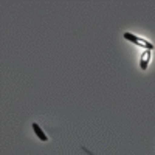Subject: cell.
<instances>
[{
  "instance_id": "3",
  "label": "cell",
  "mask_w": 155,
  "mask_h": 155,
  "mask_svg": "<svg viewBox=\"0 0 155 155\" xmlns=\"http://www.w3.org/2000/svg\"><path fill=\"white\" fill-rule=\"evenodd\" d=\"M33 129H34V132H36L37 138L41 140V141H48V137L44 134V130H42V129L39 127V124H33Z\"/></svg>"
},
{
  "instance_id": "1",
  "label": "cell",
  "mask_w": 155,
  "mask_h": 155,
  "mask_svg": "<svg viewBox=\"0 0 155 155\" xmlns=\"http://www.w3.org/2000/svg\"><path fill=\"white\" fill-rule=\"evenodd\" d=\"M124 39H126V41H129V42H132V44H135V45H138V47H144L149 51H152V48H153V45L149 41L141 39V37H138V36H135L132 33H124Z\"/></svg>"
},
{
  "instance_id": "2",
  "label": "cell",
  "mask_w": 155,
  "mask_h": 155,
  "mask_svg": "<svg viewBox=\"0 0 155 155\" xmlns=\"http://www.w3.org/2000/svg\"><path fill=\"white\" fill-rule=\"evenodd\" d=\"M149 59H150V51L146 50L144 53L141 54V61H140V67H141V70H146V68H147V65H149Z\"/></svg>"
}]
</instances>
